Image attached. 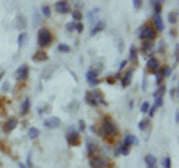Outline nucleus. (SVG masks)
I'll return each instance as SVG.
<instances>
[{
    "label": "nucleus",
    "instance_id": "09e8293b",
    "mask_svg": "<svg viewBox=\"0 0 179 168\" xmlns=\"http://www.w3.org/2000/svg\"><path fill=\"white\" fill-rule=\"evenodd\" d=\"M175 121H176V122L179 121V113L178 112H176V115H175Z\"/></svg>",
    "mask_w": 179,
    "mask_h": 168
},
{
    "label": "nucleus",
    "instance_id": "f704fd0d",
    "mask_svg": "<svg viewBox=\"0 0 179 168\" xmlns=\"http://www.w3.org/2000/svg\"><path fill=\"white\" fill-rule=\"evenodd\" d=\"M97 12H99V9H97V8H96V9H93V11H91V13H90V15H88V20H91V21H94V20H96V16L99 15Z\"/></svg>",
    "mask_w": 179,
    "mask_h": 168
},
{
    "label": "nucleus",
    "instance_id": "39448f33",
    "mask_svg": "<svg viewBox=\"0 0 179 168\" xmlns=\"http://www.w3.org/2000/svg\"><path fill=\"white\" fill-rule=\"evenodd\" d=\"M44 125L48 128V130H54V128H58L60 125H61V121H60V118H57V116H52V118H48V119H45L44 121Z\"/></svg>",
    "mask_w": 179,
    "mask_h": 168
},
{
    "label": "nucleus",
    "instance_id": "412c9836",
    "mask_svg": "<svg viewBox=\"0 0 179 168\" xmlns=\"http://www.w3.org/2000/svg\"><path fill=\"white\" fill-rule=\"evenodd\" d=\"M145 162L148 164V167H155L157 165V158L154 156V155H146Z\"/></svg>",
    "mask_w": 179,
    "mask_h": 168
},
{
    "label": "nucleus",
    "instance_id": "72a5a7b5",
    "mask_svg": "<svg viewBox=\"0 0 179 168\" xmlns=\"http://www.w3.org/2000/svg\"><path fill=\"white\" fill-rule=\"evenodd\" d=\"M58 51H60V52H69V51H70V48H69V45L60 43V45H58Z\"/></svg>",
    "mask_w": 179,
    "mask_h": 168
},
{
    "label": "nucleus",
    "instance_id": "2eb2a0df",
    "mask_svg": "<svg viewBox=\"0 0 179 168\" xmlns=\"http://www.w3.org/2000/svg\"><path fill=\"white\" fill-rule=\"evenodd\" d=\"M87 150H88L90 156H94V153L97 152V146L94 141H91L90 138H87Z\"/></svg>",
    "mask_w": 179,
    "mask_h": 168
},
{
    "label": "nucleus",
    "instance_id": "7ed1b4c3",
    "mask_svg": "<svg viewBox=\"0 0 179 168\" xmlns=\"http://www.w3.org/2000/svg\"><path fill=\"white\" fill-rule=\"evenodd\" d=\"M139 37L142 39V40H154L157 37V31L154 27H149V25H142L140 28H139Z\"/></svg>",
    "mask_w": 179,
    "mask_h": 168
},
{
    "label": "nucleus",
    "instance_id": "6e6552de",
    "mask_svg": "<svg viewBox=\"0 0 179 168\" xmlns=\"http://www.w3.org/2000/svg\"><path fill=\"white\" fill-rule=\"evenodd\" d=\"M54 8H55V11L58 13H69L70 12V6H69L67 2H57L54 5Z\"/></svg>",
    "mask_w": 179,
    "mask_h": 168
},
{
    "label": "nucleus",
    "instance_id": "aec40b11",
    "mask_svg": "<svg viewBox=\"0 0 179 168\" xmlns=\"http://www.w3.org/2000/svg\"><path fill=\"white\" fill-rule=\"evenodd\" d=\"M30 112V98H25L21 106V115H27Z\"/></svg>",
    "mask_w": 179,
    "mask_h": 168
},
{
    "label": "nucleus",
    "instance_id": "7c9ffc66",
    "mask_svg": "<svg viewBox=\"0 0 179 168\" xmlns=\"http://www.w3.org/2000/svg\"><path fill=\"white\" fill-rule=\"evenodd\" d=\"M72 16H73V21H78V23H81V20H82V13L79 11H75L72 13Z\"/></svg>",
    "mask_w": 179,
    "mask_h": 168
},
{
    "label": "nucleus",
    "instance_id": "37998d69",
    "mask_svg": "<svg viewBox=\"0 0 179 168\" xmlns=\"http://www.w3.org/2000/svg\"><path fill=\"white\" fill-rule=\"evenodd\" d=\"M149 109H151V110H148V112H149V116H154V113H155V110H157V107H154V106H152V107H149Z\"/></svg>",
    "mask_w": 179,
    "mask_h": 168
},
{
    "label": "nucleus",
    "instance_id": "6ab92c4d",
    "mask_svg": "<svg viewBox=\"0 0 179 168\" xmlns=\"http://www.w3.org/2000/svg\"><path fill=\"white\" fill-rule=\"evenodd\" d=\"M152 8H154V12H155V13H161L163 0H154V2H152Z\"/></svg>",
    "mask_w": 179,
    "mask_h": 168
},
{
    "label": "nucleus",
    "instance_id": "bb28decb",
    "mask_svg": "<svg viewBox=\"0 0 179 168\" xmlns=\"http://www.w3.org/2000/svg\"><path fill=\"white\" fill-rule=\"evenodd\" d=\"M116 153H123V155H128V153H130V147H128V146L127 144H121V147H120V149H118V150H116Z\"/></svg>",
    "mask_w": 179,
    "mask_h": 168
},
{
    "label": "nucleus",
    "instance_id": "dca6fc26",
    "mask_svg": "<svg viewBox=\"0 0 179 168\" xmlns=\"http://www.w3.org/2000/svg\"><path fill=\"white\" fill-rule=\"evenodd\" d=\"M124 144H127L130 147V146H133V144H139V140L134 135L128 134V135H125V138H124Z\"/></svg>",
    "mask_w": 179,
    "mask_h": 168
},
{
    "label": "nucleus",
    "instance_id": "49530a36",
    "mask_svg": "<svg viewBox=\"0 0 179 168\" xmlns=\"http://www.w3.org/2000/svg\"><path fill=\"white\" fill-rule=\"evenodd\" d=\"M75 6H76V11H78L79 8H81V6H82V3H81V2H76V5H75Z\"/></svg>",
    "mask_w": 179,
    "mask_h": 168
},
{
    "label": "nucleus",
    "instance_id": "f257e3e1",
    "mask_svg": "<svg viewBox=\"0 0 179 168\" xmlns=\"http://www.w3.org/2000/svg\"><path fill=\"white\" fill-rule=\"evenodd\" d=\"M118 134V128L115 126V123L112 122L111 119H105L103 123L100 126V131H99V135H103V137H111V135H116Z\"/></svg>",
    "mask_w": 179,
    "mask_h": 168
},
{
    "label": "nucleus",
    "instance_id": "e433bc0d",
    "mask_svg": "<svg viewBox=\"0 0 179 168\" xmlns=\"http://www.w3.org/2000/svg\"><path fill=\"white\" fill-rule=\"evenodd\" d=\"M75 30H76L78 33H82V31H84V24H82V23H76V24H75Z\"/></svg>",
    "mask_w": 179,
    "mask_h": 168
},
{
    "label": "nucleus",
    "instance_id": "3c124183",
    "mask_svg": "<svg viewBox=\"0 0 179 168\" xmlns=\"http://www.w3.org/2000/svg\"><path fill=\"white\" fill-rule=\"evenodd\" d=\"M2 78H3V73H0V80H2Z\"/></svg>",
    "mask_w": 179,
    "mask_h": 168
},
{
    "label": "nucleus",
    "instance_id": "0eeeda50",
    "mask_svg": "<svg viewBox=\"0 0 179 168\" xmlns=\"http://www.w3.org/2000/svg\"><path fill=\"white\" fill-rule=\"evenodd\" d=\"M85 78H87V80H88V83L91 86H97V85L100 83V80L97 78V73H94L93 70H88V71H87Z\"/></svg>",
    "mask_w": 179,
    "mask_h": 168
},
{
    "label": "nucleus",
    "instance_id": "79ce46f5",
    "mask_svg": "<svg viewBox=\"0 0 179 168\" xmlns=\"http://www.w3.org/2000/svg\"><path fill=\"white\" fill-rule=\"evenodd\" d=\"M176 95H178V88H172L170 89V97L172 98H176Z\"/></svg>",
    "mask_w": 179,
    "mask_h": 168
},
{
    "label": "nucleus",
    "instance_id": "58836bf2",
    "mask_svg": "<svg viewBox=\"0 0 179 168\" xmlns=\"http://www.w3.org/2000/svg\"><path fill=\"white\" fill-rule=\"evenodd\" d=\"M163 167L164 168H172V165H170V158H164L163 159Z\"/></svg>",
    "mask_w": 179,
    "mask_h": 168
},
{
    "label": "nucleus",
    "instance_id": "a19ab883",
    "mask_svg": "<svg viewBox=\"0 0 179 168\" xmlns=\"http://www.w3.org/2000/svg\"><path fill=\"white\" fill-rule=\"evenodd\" d=\"M66 30H67V31H73V30H75V23L66 24Z\"/></svg>",
    "mask_w": 179,
    "mask_h": 168
},
{
    "label": "nucleus",
    "instance_id": "f3484780",
    "mask_svg": "<svg viewBox=\"0 0 179 168\" xmlns=\"http://www.w3.org/2000/svg\"><path fill=\"white\" fill-rule=\"evenodd\" d=\"M85 101L88 103L90 106H99V103H97V100H96V97L93 95V92H87L85 94Z\"/></svg>",
    "mask_w": 179,
    "mask_h": 168
},
{
    "label": "nucleus",
    "instance_id": "f03ea898",
    "mask_svg": "<svg viewBox=\"0 0 179 168\" xmlns=\"http://www.w3.org/2000/svg\"><path fill=\"white\" fill-rule=\"evenodd\" d=\"M51 42H52V34L49 33L48 28L42 27L39 30V33H37V43H39V46L40 48H46L48 45H51Z\"/></svg>",
    "mask_w": 179,
    "mask_h": 168
},
{
    "label": "nucleus",
    "instance_id": "f8f14e48",
    "mask_svg": "<svg viewBox=\"0 0 179 168\" xmlns=\"http://www.w3.org/2000/svg\"><path fill=\"white\" fill-rule=\"evenodd\" d=\"M17 125H18V121H17V119H13V118H12V119H8L6 123H5V131H6V133H12V131L17 128Z\"/></svg>",
    "mask_w": 179,
    "mask_h": 168
},
{
    "label": "nucleus",
    "instance_id": "2f4dec72",
    "mask_svg": "<svg viewBox=\"0 0 179 168\" xmlns=\"http://www.w3.org/2000/svg\"><path fill=\"white\" fill-rule=\"evenodd\" d=\"M25 39H27V34H25V33H21V34H20V36H18V46H22V45H24Z\"/></svg>",
    "mask_w": 179,
    "mask_h": 168
},
{
    "label": "nucleus",
    "instance_id": "4c0bfd02",
    "mask_svg": "<svg viewBox=\"0 0 179 168\" xmlns=\"http://www.w3.org/2000/svg\"><path fill=\"white\" fill-rule=\"evenodd\" d=\"M161 106H163V97H157L154 107H157V109H158V107H161Z\"/></svg>",
    "mask_w": 179,
    "mask_h": 168
},
{
    "label": "nucleus",
    "instance_id": "c03bdc74",
    "mask_svg": "<svg viewBox=\"0 0 179 168\" xmlns=\"http://www.w3.org/2000/svg\"><path fill=\"white\" fill-rule=\"evenodd\" d=\"M84 128H85V125H84V122H82V121H79V130L82 131Z\"/></svg>",
    "mask_w": 179,
    "mask_h": 168
},
{
    "label": "nucleus",
    "instance_id": "4468645a",
    "mask_svg": "<svg viewBox=\"0 0 179 168\" xmlns=\"http://www.w3.org/2000/svg\"><path fill=\"white\" fill-rule=\"evenodd\" d=\"M133 70H127L125 71V75H124L123 78V86L125 88V86H128L130 83H131V80H133Z\"/></svg>",
    "mask_w": 179,
    "mask_h": 168
},
{
    "label": "nucleus",
    "instance_id": "cd10ccee",
    "mask_svg": "<svg viewBox=\"0 0 179 168\" xmlns=\"http://www.w3.org/2000/svg\"><path fill=\"white\" fill-rule=\"evenodd\" d=\"M142 48H143V51H151V49L154 48L152 40H143V45H142Z\"/></svg>",
    "mask_w": 179,
    "mask_h": 168
},
{
    "label": "nucleus",
    "instance_id": "de8ad7c7",
    "mask_svg": "<svg viewBox=\"0 0 179 168\" xmlns=\"http://www.w3.org/2000/svg\"><path fill=\"white\" fill-rule=\"evenodd\" d=\"M125 64H127V61H123V63H121V66H120V68H124L125 67Z\"/></svg>",
    "mask_w": 179,
    "mask_h": 168
},
{
    "label": "nucleus",
    "instance_id": "20e7f679",
    "mask_svg": "<svg viewBox=\"0 0 179 168\" xmlns=\"http://www.w3.org/2000/svg\"><path fill=\"white\" fill-rule=\"evenodd\" d=\"M90 167L91 168H108V161L101 156L90 158Z\"/></svg>",
    "mask_w": 179,
    "mask_h": 168
},
{
    "label": "nucleus",
    "instance_id": "b1692460",
    "mask_svg": "<svg viewBox=\"0 0 179 168\" xmlns=\"http://www.w3.org/2000/svg\"><path fill=\"white\" fill-rule=\"evenodd\" d=\"M169 23L172 24V25H175V24L178 23V12H170L169 13Z\"/></svg>",
    "mask_w": 179,
    "mask_h": 168
},
{
    "label": "nucleus",
    "instance_id": "9b49d317",
    "mask_svg": "<svg viewBox=\"0 0 179 168\" xmlns=\"http://www.w3.org/2000/svg\"><path fill=\"white\" fill-rule=\"evenodd\" d=\"M146 67H148V70H151V71H158V68H160V63H158V60H157V58L151 57V58L148 60Z\"/></svg>",
    "mask_w": 179,
    "mask_h": 168
},
{
    "label": "nucleus",
    "instance_id": "9d476101",
    "mask_svg": "<svg viewBox=\"0 0 179 168\" xmlns=\"http://www.w3.org/2000/svg\"><path fill=\"white\" fill-rule=\"evenodd\" d=\"M154 25H155V30H158V31L164 30V23H163L161 13H154Z\"/></svg>",
    "mask_w": 179,
    "mask_h": 168
},
{
    "label": "nucleus",
    "instance_id": "8fccbe9b",
    "mask_svg": "<svg viewBox=\"0 0 179 168\" xmlns=\"http://www.w3.org/2000/svg\"><path fill=\"white\" fill-rule=\"evenodd\" d=\"M20 168H29L27 165H24V164H20Z\"/></svg>",
    "mask_w": 179,
    "mask_h": 168
},
{
    "label": "nucleus",
    "instance_id": "5701e85b",
    "mask_svg": "<svg viewBox=\"0 0 179 168\" xmlns=\"http://www.w3.org/2000/svg\"><path fill=\"white\" fill-rule=\"evenodd\" d=\"M164 92H166V86L161 83V85H158V88H157V91L154 92V98H157V97H163L164 95Z\"/></svg>",
    "mask_w": 179,
    "mask_h": 168
},
{
    "label": "nucleus",
    "instance_id": "1a4fd4ad",
    "mask_svg": "<svg viewBox=\"0 0 179 168\" xmlns=\"http://www.w3.org/2000/svg\"><path fill=\"white\" fill-rule=\"evenodd\" d=\"M29 66H21V67L17 70V79L18 80H27L29 78Z\"/></svg>",
    "mask_w": 179,
    "mask_h": 168
},
{
    "label": "nucleus",
    "instance_id": "473e14b6",
    "mask_svg": "<svg viewBox=\"0 0 179 168\" xmlns=\"http://www.w3.org/2000/svg\"><path fill=\"white\" fill-rule=\"evenodd\" d=\"M42 13H44V16H51V8L49 6H42Z\"/></svg>",
    "mask_w": 179,
    "mask_h": 168
},
{
    "label": "nucleus",
    "instance_id": "603ef678",
    "mask_svg": "<svg viewBox=\"0 0 179 168\" xmlns=\"http://www.w3.org/2000/svg\"><path fill=\"white\" fill-rule=\"evenodd\" d=\"M148 168H157V167H148Z\"/></svg>",
    "mask_w": 179,
    "mask_h": 168
},
{
    "label": "nucleus",
    "instance_id": "a878e982",
    "mask_svg": "<svg viewBox=\"0 0 179 168\" xmlns=\"http://www.w3.org/2000/svg\"><path fill=\"white\" fill-rule=\"evenodd\" d=\"M160 75L163 76V78H169L170 75H172V68L167 67V66H164V67L161 68V71H160Z\"/></svg>",
    "mask_w": 179,
    "mask_h": 168
},
{
    "label": "nucleus",
    "instance_id": "ea45409f",
    "mask_svg": "<svg viewBox=\"0 0 179 168\" xmlns=\"http://www.w3.org/2000/svg\"><path fill=\"white\" fill-rule=\"evenodd\" d=\"M133 6L134 9H140L142 8V0H133Z\"/></svg>",
    "mask_w": 179,
    "mask_h": 168
},
{
    "label": "nucleus",
    "instance_id": "c9c22d12",
    "mask_svg": "<svg viewBox=\"0 0 179 168\" xmlns=\"http://www.w3.org/2000/svg\"><path fill=\"white\" fill-rule=\"evenodd\" d=\"M149 107H151V106H149V103H148V101H145V103H143V104L140 106V112L146 113L148 110H149Z\"/></svg>",
    "mask_w": 179,
    "mask_h": 168
},
{
    "label": "nucleus",
    "instance_id": "ddd939ff",
    "mask_svg": "<svg viewBox=\"0 0 179 168\" xmlns=\"http://www.w3.org/2000/svg\"><path fill=\"white\" fill-rule=\"evenodd\" d=\"M33 61H36V63H40V61H48V54L45 52V51H37L36 54L33 55Z\"/></svg>",
    "mask_w": 179,
    "mask_h": 168
},
{
    "label": "nucleus",
    "instance_id": "4be33fe9",
    "mask_svg": "<svg viewBox=\"0 0 179 168\" xmlns=\"http://www.w3.org/2000/svg\"><path fill=\"white\" fill-rule=\"evenodd\" d=\"M103 28H105V23H96L94 27H93V30H91V34L94 36V34H97L99 31H101Z\"/></svg>",
    "mask_w": 179,
    "mask_h": 168
},
{
    "label": "nucleus",
    "instance_id": "393cba45",
    "mask_svg": "<svg viewBox=\"0 0 179 168\" xmlns=\"http://www.w3.org/2000/svg\"><path fill=\"white\" fill-rule=\"evenodd\" d=\"M29 137H30L32 140L37 138V137H39V130H37V128H34V126H32V128L29 130Z\"/></svg>",
    "mask_w": 179,
    "mask_h": 168
},
{
    "label": "nucleus",
    "instance_id": "a18cd8bd",
    "mask_svg": "<svg viewBox=\"0 0 179 168\" xmlns=\"http://www.w3.org/2000/svg\"><path fill=\"white\" fill-rule=\"evenodd\" d=\"M113 82H115V78L109 76V78H108V83H113Z\"/></svg>",
    "mask_w": 179,
    "mask_h": 168
},
{
    "label": "nucleus",
    "instance_id": "423d86ee",
    "mask_svg": "<svg viewBox=\"0 0 179 168\" xmlns=\"http://www.w3.org/2000/svg\"><path fill=\"white\" fill-rule=\"evenodd\" d=\"M66 140L70 146H78L79 144V133L78 131H70V133H67Z\"/></svg>",
    "mask_w": 179,
    "mask_h": 168
},
{
    "label": "nucleus",
    "instance_id": "a211bd4d",
    "mask_svg": "<svg viewBox=\"0 0 179 168\" xmlns=\"http://www.w3.org/2000/svg\"><path fill=\"white\" fill-rule=\"evenodd\" d=\"M128 60L131 63H137V49L136 46H130V55H128Z\"/></svg>",
    "mask_w": 179,
    "mask_h": 168
},
{
    "label": "nucleus",
    "instance_id": "c756f323",
    "mask_svg": "<svg viewBox=\"0 0 179 168\" xmlns=\"http://www.w3.org/2000/svg\"><path fill=\"white\" fill-rule=\"evenodd\" d=\"M148 125H149V119H142V121L139 122V130H146Z\"/></svg>",
    "mask_w": 179,
    "mask_h": 168
},
{
    "label": "nucleus",
    "instance_id": "c85d7f7f",
    "mask_svg": "<svg viewBox=\"0 0 179 168\" xmlns=\"http://www.w3.org/2000/svg\"><path fill=\"white\" fill-rule=\"evenodd\" d=\"M93 95L96 97V100H97V103L100 104V103H103V94H101L100 91H94L93 92Z\"/></svg>",
    "mask_w": 179,
    "mask_h": 168
}]
</instances>
